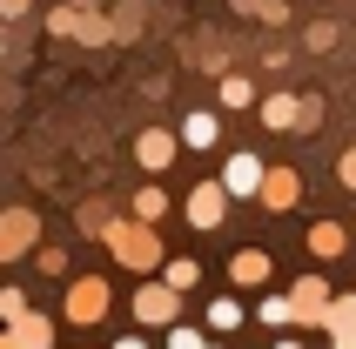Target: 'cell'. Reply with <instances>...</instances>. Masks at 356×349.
Wrapping results in <instances>:
<instances>
[{"mask_svg":"<svg viewBox=\"0 0 356 349\" xmlns=\"http://www.w3.org/2000/svg\"><path fill=\"white\" fill-rule=\"evenodd\" d=\"M101 242H108V255H115L121 269L128 275H155L161 269V242H155V222H135V215H128V222H101Z\"/></svg>","mask_w":356,"mask_h":349,"instance_id":"6da1fadb","label":"cell"},{"mask_svg":"<svg viewBox=\"0 0 356 349\" xmlns=\"http://www.w3.org/2000/svg\"><path fill=\"white\" fill-rule=\"evenodd\" d=\"M108 302H115L108 275H74V282H67V302H60V316H67L74 330H95L101 316H108Z\"/></svg>","mask_w":356,"mask_h":349,"instance_id":"7a4b0ae2","label":"cell"},{"mask_svg":"<svg viewBox=\"0 0 356 349\" xmlns=\"http://www.w3.org/2000/svg\"><path fill=\"white\" fill-rule=\"evenodd\" d=\"M128 316H135L141 330H168L181 316V289H168L161 275H141V289H135V302H128Z\"/></svg>","mask_w":356,"mask_h":349,"instance_id":"3957f363","label":"cell"},{"mask_svg":"<svg viewBox=\"0 0 356 349\" xmlns=\"http://www.w3.org/2000/svg\"><path fill=\"white\" fill-rule=\"evenodd\" d=\"M47 34H54V40H88V47H101V40H108V20H95V7L60 0V7H47Z\"/></svg>","mask_w":356,"mask_h":349,"instance_id":"277c9868","label":"cell"},{"mask_svg":"<svg viewBox=\"0 0 356 349\" xmlns=\"http://www.w3.org/2000/svg\"><path fill=\"white\" fill-rule=\"evenodd\" d=\"M229 209H236V202H229V188H222V181H195V188H188V202H181L188 229H222V222H229Z\"/></svg>","mask_w":356,"mask_h":349,"instance_id":"5b68a950","label":"cell"},{"mask_svg":"<svg viewBox=\"0 0 356 349\" xmlns=\"http://www.w3.org/2000/svg\"><path fill=\"white\" fill-rule=\"evenodd\" d=\"M34 242H40V215L34 209H7L0 215V262H20Z\"/></svg>","mask_w":356,"mask_h":349,"instance_id":"8992f818","label":"cell"},{"mask_svg":"<svg viewBox=\"0 0 356 349\" xmlns=\"http://www.w3.org/2000/svg\"><path fill=\"white\" fill-rule=\"evenodd\" d=\"M256 202H262L269 215H289V209L302 202V174H296V168H262V181H256Z\"/></svg>","mask_w":356,"mask_h":349,"instance_id":"52a82bcc","label":"cell"},{"mask_svg":"<svg viewBox=\"0 0 356 349\" xmlns=\"http://www.w3.org/2000/svg\"><path fill=\"white\" fill-rule=\"evenodd\" d=\"M135 161H141L148 174H168V168L181 161V141H175V128H141V135H135Z\"/></svg>","mask_w":356,"mask_h":349,"instance_id":"ba28073f","label":"cell"},{"mask_svg":"<svg viewBox=\"0 0 356 349\" xmlns=\"http://www.w3.org/2000/svg\"><path fill=\"white\" fill-rule=\"evenodd\" d=\"M289 309H296L302 330H323V309H330V282L323 275H296V289H289Z\"/></svg>","mask_w":356,"mask_h":349,"instance_id":"9c48e42d","label":"cell"},{"mask_svg":"<svg viewBox=\"0 0 356 349\" xmlns=\"http://www.w3.org/2000/svg\"><path fill=\"white\" fill-rule=\"evenodd\" d=\"M269 275H276V255H269V249H256V242L229 255V282H236V289H262Z\"/></svg>","mask_w":356,"mask_h":349,"instance_id":"30bf717a","label":"cell"},{"mask_svg":"<svg viewBox=\"0 0 356 349\" xmlns=\"http://www.w3.org/2000/svg\"><path fill=\"white\" fill-rule=\"evenodd\" d=\"M262 168H269L262 155H229V161H222V188H229V202H256Z\"/></svg>","mask_w":356,"mask_h":349,"instance_id":"8fae6325","label":"cell"},{"mask_svg":"<svg viewBox=\"0 0 356 349\" xmlns=\"http://www.w3.org/2000/svg\"><path fill=\"white\" fill-rule=\"evenodd\" d=\"M0 336H7L14 349H40V343H54V323H47V316L27 302L20 316H7V323H0Z\"/></svg>","mask_w":356,"mask_h":349,"instance_id":"7c38bea8","label":"cell"},{"mask_svg":"<svg viewBox=\"0 0 356 349\" xmlns=\"http://www.w3.org/2000/svg\"><path fill=\"white\" fill-rule=\"evenodd\" d=\"M323 336L337 349L356 343V295H330V309H323Z\"/></svg>","mask_w":356,"mask_h":349,"instance_id":"4fadbf2b","label":"cell"},{"mask_svg":"<svg viewBox=\"0 0 356 349\" xmlns=\"http://www.w3.org/2000/svg\"><path fill=\"white\" fill-rule=\"evenodd\" d=\"M175 141H181V148H195V155H209V148L222 141V121L209 115V108H195V115H188V121L175 128Z\"/></svg>","mask_w":356,"mask_h":349,"instance_id":"5bb4252c","label":"cell"},{"mask_svg":"<svg viewBox=\"0 0 356 349\" xmlns=\"http://www.w3.org/2000/svg\"><path fill=\"white\" fill-rule=\"evenodd\" d=\"M242 323H249V309H242L236 295H216V302L202 309V330H209V336H236Z\"/></svg>","mask_w":356,"mask_h":349,"instance_id":"9a60e30c","label":"cell"},{"mask_svg":"<svg viewBox=\"0 0 356 349\" xmlns=\"http://www.w3.org/2000/svg\"><path fill=\"white\" fill-rule=\"evenodd\" d=\"M343 249H350V229L343 222H309V255L316 262H337Z\"/></svg>","mask_w":356,"mask_h":349,"instance_id":"2e32d148","label":"cell"},{"mask_svg":"<svg viewBox=\"0 0 356 349\" xmlns=\"http://www.w3.org/2000/svg\"><path fill=\"white\" fill-rule=\"evenodd\" d=\"M256 115L269 135H282V128H296V95H256Z\"/></svg>","mask_w":356,"mask_h":349,"instance_id":"e0dca14e","label":"cell"},{"mask_svg":"<svg viewBox=\"0 0 356 349\" xmlns=\"http://www.w3.org/2000/svg\"><path fill=\"white\" fill-rule=\"evenodd\" d=\"M161 282H168V289H181V295H188V289H195V282H202V262H195V255H161Z\"/></svg>","mask_w":356,"mask_h":349,"instance_id":"ac0fdd59","label":"cell"},{"mask_svg":"<svg viewBox=\"0 0 356 349\" xmlns=\"http://www.w3.org/2000/svg\"><path fill=\"white\" fill-rule=\"evenodd\" d=\"M242 108H256V88L242 74H222V115H242Z\"/></svg>","mask_w":356,"mask_h":349,"instance_id":"d6986e66","label":"cell"},{"mask_svg":"<svg viewBox=\"0 0 356 349\" xmlns=\"http://www.w3.org/2000/svg\"><path fill=\"white\" fill-rule=\"evenodd\" d=\"M256 323H269V330H289V323H296L289 295H262V302H256Z\"/></svg>","mask_w":356,"mask_h":349,"instance_id":"ffe728a7","label":"cell"},{"mask_svg":"<svg viewBox=\"0 0 356 349\" xmlns=\"http://www.w3.org/2000/svg\"><path fill=\"white\" fill-rule=\"evenodd\" d=\"M128 209H135V222H161V215H168V195H161L155 181H148V188H141L135 202H128Z\"/></svg>","mask_w":356,"mask_h":349,"instance_id":"44dd1931","label":"cell"},{"mask_svg":"<svg viewBox=\"0 0 356 349\" xmlns=\"http://www.w3.org/2000/svg\"><path fill=\"white\" fill-rule=\"evenodd\" d=\"M27 255H34V269H40V275H54V282L67 275V249H40V242H34Z\"/></svg>","mask_w":356,"mask_h":349,"instance_id":"7402d4cb","label":"cell"},{"mask_svg":"<svg viewBox=\"0 0 356 349\" xmlns=\"http://www.w3.org/2000/svg\"><path fill=\"white\" fill-rule=\"evenodd\" d=\"M168 343H175V349H202L209 330H195V323H168Z\"/></svg>","mask_w":356,"mask_h":349,"instance_id":"603a6c76","label":"cell"},{"mask_svg":"<svg viewBox=\"0 0 356 349\" xmlns=\"http://www.w3.org/2000/svg\"><path fill=\"white\" fill-rule=\"evenodd\" d=\"M20 309H27V289H20V282H0V323L20 316Z\"/></svg>","mask_w":356,"mask_h":349,"instance_id":"cb8c5ba5","label":"cell"},{"mask_svg":"<svg viewBox=\"0 0 356 349\" xmlns=\"http://www.w3.org/2000/svg\"><path fill=\"white\" fill-rule=\"evenodd\" d=\"M316 121H323V101H316V95H296V128H302V135H309Z\"/></svg>","mask_w":356,"mask_h":349,"instance_id":"d4e9b609","label":"cell"},{"mask_svg":"<svg viewBox=\"0 0 356 349\" xmlns=\"http://www.w3.org/2000/svg\"><path fill=\"white\" fill-rule=\"evenodd\" d=\"M302 40H309V54H330V47H337V27H330V20H316Z\"/></svg>","mask_w":356,"mask_h":349,"instance_id":"484cf974","label":"cell"},{"mask_svg":"<svg viewBox=\"0 0 356 349\" xmlns=\"http://www.w3.org/2000/svg\"><path fill=\"white\" fill-rule=\"evenodd\" d=\"M256 20H269V27H282V20H289V0H256Z\"/></svg>","mask_w":356,"mask_h":349,"instance_id":"4316f807","label":"cell"},{"mask_svg":"<svg viewBox=\"0 0 356 349\" xmlns=\"http://www.w3.org/2000/svg\"><path fill=\"white\" fill-rule=\"evenodd\" d=\"M337 181L356 195V148H343V155H337Z\"/></svg>","mask_w":356,"mask_h":349,"instance_id":"83f0119b","label":"cell"},{"mask_svg":"<svg viewBox=\"0 0 356 349\" xmlns=\"http://www.w3.org/2000/svg\"><path fill=\"white\" fill-rule=\"evenodd\" d=\"M27 7H34V0H0V20H20Z\"/></svg>","mask_w":356,"mask_h":349,"instance_id":"f1b7e54d","label":"cell"},{"mask_svg":"<svg viewBox=\"0 0 356 349\" xmlns=\"http://www.w3.org/2000/svg\"><path fill=\"white\" fill-rule=\"evenodd\" d=\"M0 54H7V20H0Z\"/></svg>","mask_w":356,"mask_h":349,"instance_id":"f546056e","label":"cell"}]
</instances>
